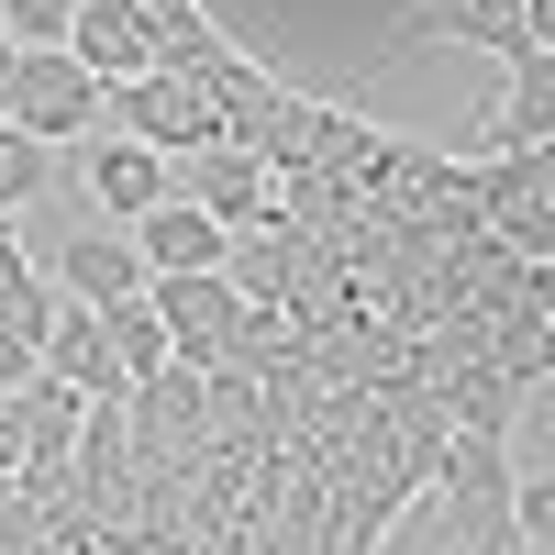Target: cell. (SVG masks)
Returning a JSON list of instances; mask_svg holds the SVG:
<instances>
[{
  "label": "cell",
  "mask_w": 555,
  "mask_h": 555,
  "mask_svg": "<svg viewBox=\"0 0 555 555\" xmlns=\"http://www.w3.org/2000/svg\"><path fill=\"white\" fill-rule=\"evenodd\" d=\"M423 500H434V522H444V555H522V522H512L522 455L500 444V434H455L444 444V478Z\"/></svg>",
  "instance_id": "obj_1"
},
{
  "label": "cell",
  "mask_w": 555,
  "mask_h": 555,
  "mask_svg": "<svg viewBox=\"0 0 555 555\" xmlns=\"http://www.w3.org/2000/svg\"><path fill=\"white\" fill-rule=\"evenodd\" d=\"M101 112H112V89L89 78L67 44H23L12 56V133H34V145H89V133H101Z\"/></svg>",
  "instance_id": "obj_2"
},
{
  "label": "cell",
  "mask_w": 555,
  "mask_h": 555,
  "mask_svg": "<svg viewBox=\"0 0 555 555\" xmlns=\"http://www.w3.org/2000/svg\"><path fill=\"white\" fill-rule=\"evenodd\" d=\"M67 190H78V211L89 222H122V234H133V222H145L156 201H178V167L156 156V145H133V133H89V145H67Z\"/></svg>",
  "instance_id": "obj_3"
},
{
  "label": "cell",
  "mask_w": 555,
  "mask_h": 555,
  "mask_svg": "<svg viewBox=\"0 0 555 555\" xmlns=\"http://www.w3.org/2000/svg\"><path fill=\"white\" fill-rule=\"evenodd\" d=\"M101 122H112V133H133V145H156L167 167H190V156H211V145H222L211 89H201V78H178V67H156V78H122Z\"/></svg>",
  "instance_id": "obj_4"
},
{
  "label": "cell",
  "mask_w": 555,
  "mask_h": 555,
  "mask_svg": "<svg viewBox=\"0 0 555 555\" xmlns=\"http://www.w3.org/2000/svg\"><path fill=\"white\" fill-rule=\"evenodd\" d=\"M145 311L167 322V356L190 366V378H222V366H234V334H245L234 278H145Z\"/></svg>",
  "instance_id": "obj_5"
},
{
  "label": "cell",
  "mask_w": 555,
  "mask_h": 555,
  "mask_svg": "<svg viewBox=\"0 0 555 555\" xmlns=\"http://www.w3.org/2000/svg\"><path fill=\"white\" fill-rule=\"evenodd\" d=\"M44 289L56 300H78V311H122V300H145V256H133V234L122 222H67L56 234V256H44Z\"/></svg>",
  "instance_id": "obj_6"
},
{
  "label": "cell",
  "mask_w": 555,
  "mask_h": 555,
  "mask_svg": "<svg viewBox=\"0 0 555 555\" xmlns=\"http://www.w3.org/2000/svg\"><path fill=\"white\" fill-rule=\"evenodd\" d=\"M178 201H190V211H211L222 234H267V222H289V211H278V178H267V156H245V145H211V156H190V167H178Z\"/></svg>",
  "instance_id": "obj_7"
},
{
  "label": "cell",
  "mask_w": 555,
  "mask_h": 555,
  "mask_svg": "<svg viewBox=\"0 0 555 555\" xmlns=\"http://www.w3.org/2000/svg\"><path fill=\"white\" fill-rule=\"evenodd\" d=\"M67 56L101 78V89H122V78H156L167 56H156V12L145 0H78V34H67Z\"/></svg>",
  "instance_id": "obj_8"
},
{
  "label": "cell",
  "mask_w": 555,
  "mask_h": 555,
  "mask_svg": "<svg viewBox=\"0 0 555 555\" xmlns=\"http://www.w3.org/2000/svg\"><path fill=\"white\" fill-rule=\"evenodd\" d=\"M133 256H145V278H222L234 267V234L211 211H190V201H156L133 222Z\"/></svg>",
  "instance_id": "obj_9"
},
{
  "label": "cell",
  "mask_w": 555,
  "mask_h": 555,
  "mask_svg": "<svg viewBox=\"0 0 555 555\" xmlns=\"http://www.w3.org/2000/svg\"><path fill=\"white\" fill-rule=\"evenodd\" d=\"M533 145H555V56H522L512 67V89H500V112L478 122L467 156H533Z\"/></svg>",
  "instance_id": "obj_10"
},
{
  "label": "cell",
  "mask_w": 555,
  "mask_h": 555,
  "mask_svg": "<svg viewBox=\"0 0 555 555\" xmlns=\"http://www.w3.org/2000/svg\"><path fill=\"white\" fill-rule=\"evenodd\" d=\"M44 378H67L89 411H101V400H133L122 389V356H112V334H101V311H56V334H44Z\"/></svg>",
  "instance_id": "obj_11"
},
{
  "label": "cell",
  "mask_w": 555,
  "mask_h": 555,
  "mask_svg": "<svg viewBox=\"0 0 555 555\" xmlns=\"http://www.w3.org/2000/svg\"><path fill=\"white\" fill-rule=\"evenodd\" d=\"M411 34H444V44L522 67V0H411Z\"/></svg>",
  "instance_id": "obj_12"
},
{
  "label": "cell",
  "mask_w": 555,
  "mask_h": 555,
  "mask_svg": "<svg viewBox=\"0 0 555 555\" xmlns=\"http://www.w3.org/2000/svg\"><path fill=\"white\" fill-rule=\"evenodd\" d=\"M101 334H112V356H122V389H145V378H167V322L145 311V300H122V311H101Z\"/></svg>",
  "instance_id": "obj_13"
},
{
  "label": "cell",
  "mask_w": 555,
  "mask_h": 555,
  "mask_svg": "<svg viewBox=\"0 0 555 555\" xmlns=\"http://www.w3.org/2000/svg\"><path fill=\"white\" fill-rule=\"evenodd\" d=\"M56 167H67L56 145H34V133H12V122H0V211H23L44 178H56Z\"/></svg>",
  "instance_id": "obj_14"
},
{
  "label": "cell",
  "mask_w": 555,
  "mask_h": 555,
  "mask_svg": "<svg viewBox=\"0 0 555 555\" xmlns=\"http://www.w3.org/2000/svg\"><path fill=\"white\" fill-rule=\"evenodd\" d=\"M0 34H12V44H67L78 0H0Z\"/></svg>",
  "instance_id": "obj_15"
},
{
  "label": "cell",
  "mask_w": 555,
  "mask_h": 555,
  "mask_svg": "<svg viewBox=\"0 0 555 555\" xmlns=\"http://www.w3.org/2000/svg\"><path fill=\"white\" fill-rule=\"evenodd\" d=\"M512 522H522V555H555V467H522Z\"/></svg>",
  "instance_id": "obj_16"
},
{
  "label": "cell",
  "mask_w": 555,
  "mask_h": 555,
  "mask_svg": "<svg viewBox=\"0 0 555 555\" xmlns=\"http://www.w3.org/2000/svg\"><path fill=\"white\" fill-rule=\"evenodd\" d=\"M34 378H44V356H34V345L12 334V322H0V400H23Z\"/></svg>",
  "instance_id": "obj_17"
},
{
  "label": "cell",
  "mask_w": 555,
  "mask_h": 555,
  "mask_svg": "<svg viewBox=\"0 0 555 555\" xmlns=\"http://www.w3.org/2000/svg\"><path fill=\"white\" fill-rule=\"evenodd\" d=\"M522 56H555V0H522Z\"/></svg>",
  "instance_id": "obj_18"
},
{
  "label": "cell",
  "mask_w": 555,
  "mask_h": 555,
  "mask_svg": "<svg viewBox=\"0 0 555 555\" xmlns=\"http://www.w3.org/2000/svg\"><path fill=\"white\" fill-rule=\"evenodd\" d=\"M533 167H544V190H555V145H533Z\"/></svg>",
  "instance_id": "obj_19"
}]
</instances>
